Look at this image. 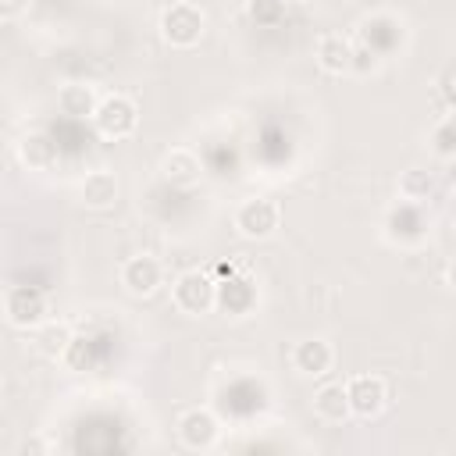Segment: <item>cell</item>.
Returning <instances> with one entry per match:
<instances>
[{
  "instance_id": "obj_1",
  "label": "cell",
  "mask_w": 456,
  "mask_h": 456,
  "mask_svg": "<svg viewBox=\"0 0 456 456\" xmlns=\"http://www.w3.org/2000/svg\"><path fill=\"white\" fill-rule=\"evenodd\" d=\"M203 28H207V18H203V11H200L196 4L178 0V4H171V7L160 14V36H164L171 46H178V50L196 46V43L203 39Z\"/></svg>"
},
{
  "instance_id": "obj_2",
  "label": "cell",
  "mask_w": 456,
  "mask_h": 456,
  "mask_svg": "<svg viewBox=\"0 0 456 456\" xmlns=\"http://www.w3.org/2000/svg\"><path fill=\"white\" fill-rule=\"evenodd\" d=\"M93 125L103 139H125L135 132L139 125V114H135V103L128 96H107L96 103L93 110Z\"/></svg>"
},
{
  "instance_id": "obj_3",
  "label": "cell",
  "mask_w": 456,
  "mask_h": 456,
  "mask_svg": "<svg viewBox=\"0 0 456 456\" xmlns=\"http://www.w3.org/2000/svg\"><path fill=\"white\" fill-rule=\"evenodd\" d=\"M278 221H281V210H278V203L267 200V196L242 200L239 210H235V228H239V235H246V239H271L274 228H278Z\"/></svg>"
},
{
  "instance_id": "obj_4",
  "label": "cell",
  "mask_w": 456,
  "mask_h": 456,
  "mask_svg": "<svg viewBox=\"0 0 456 456\" xmlns=\"http://www.w3.org/2000/svg\"><path fill=\"white\" fill-rule=\"evenodd\" d=\"M214 296H217V285H214L203 271H185V274H178L175 285H171L175 306H178L182 314H192V317L207 314V310L214 306Z\"/></svg>"
},
{
  "instance_id": "obj_5",
  "label": "cell",
  "mask_w": 456,
  "mask_h": 456,
  "mask_svg": "<svg viewBox=\"0 0 456 456\" xmlns=\"http://www.w3.org/2000/svg\"><path fill=\"white\" fill-rule=\"evenodd\" d=\"M385 235L395 246H417V242H424L428 239V217H424L420 203H406L403 200L399 207H392L388 217H385Z\"/></svg>"
},
{
  "instance_id": "obj_6",
  "label": "cell",
  "mask_w": 456,
  "mask_h": 456,
  "mask_svg": "<svg viewBox=\"0 0 456 456\" xmlns=\"http://www.w3.org/2000/svg\"><path fill=\"white\" fill-rule=\"evenodd\" d=\"M4 310H7V321H11L14 328L28 331V328H39V324L46 321V296H43L36 285H14V289L7 292Z\"/></svg>"
},
{
  "instance_id": "obj_7",
  "label": "cell",
  "mask_w": 456,
  "mask_h": 456,
  "mask_svg": "<svg viewBox=\"0 0 456 456\" xmlns=\"http://www.w3.org/2000/svg\"><path fill=\"white\" fill-rule=\"evenodd\" d=\"M346 399H349V413L370 420V417H378L385 410L388 388H385V381L378 374H356V378L346 381Z\"/></svg>"
},
{
  "instance_id": "obj_8",
  "label": "cell",
  "mask_w": 456,
  "mask_h": 456,
  "mask_svg": "<svg viewBox=\"0 0 456 456\" xmlns=\"http://www.w3.org/2000/svg\"><path fill=\"white\" fill-rule=\"evenodd\" d=\"M217 435H221V424H217V417H214L210 410H185V413L178 417V438H182V445L192 449V452L210 449V445L217 442Z\"/></svg>"
},
{
  "instance_id": "obj_9",
  "label": "cell",
  "mask_w": 456,
  "mask_h": 456,
  "mask_svg": "<svg viewBox=\"0 0 456 456\" xmlns=\"http://www.w3.org/2000/svg\"><path fill=\"white\" fill-rule=\"evenodd\" d=\"M160 281H164V267H160L157 256H146L142 253V256H128L121 264V285L132 296H150V292L160 289Z\"/></svg>"
},
{
  "instance_id": "obj_10",
  "label": "cell",
  "mask_w": 456,
  "mask_h": 456,
  "mask_svg": "<svg viewBox=\"0 0 456 456\" xmlns=\"http://www.w3.org/2000/svg\"><path fill=\"white\" fill-rule=\"evenodd\" d=\"M200 175H203V164H200V157H196L189 146H175V150H167L164 160H160V178H164L167 185L189 189V185L200 182Z\"/></svg>"
},
{
  "instance_id": "obj_11",
  "label": "cell",
  "mask_w": 456,
  "mask_h": 456,
  "mask_svg": "<svg viewBox=\"0 0 456 456\" xmlns=\"http://www.w3.org/2000/svg\"><path fill=\"white\" fill-rule=\"evenodd\" d=\"M314 57H317L321 71H328V75H346L349 64H353V43H349L346 36H338V32H324V36L317 39V46H314Z\"/></svg>"
},
{
  "instance_id": "obj_12",
  "label": "cell",
  "mask_w": 456,
  "mask_h": 456,
  "mask_svg": "<svg viewBox=\"0 0 456 456\" xmlns=\"http://www.w3.org/2000/svg\"><path fill=\"white\" fill-rule=\"evenodd\" d=\"M331 360H335V353H331V346H328L324 338H303V342L292 349L296 370H299V374H310V378L328 374V370H331Z\"/></svg>"
},
{
  "instance_id": "obj_13",
  "label": "cell",
  "mask_w": 456,
  "mask_h": 456,
  "mask_svg": "<svg viewBox=\"0 0 456 456\" xmlns=\"http://www.w3.org/2000/svg\"><path fill=\"white\" fill-rule=\"evenodd\" d=\"M18 160L28 167V171H50L57 164V142L46 135V132H28L21 142H18Z\"/></svg>"
},
{
  "instance_id": "obj_14",
  "label": "cell",
  "mask_w": 456,
  "mask_h": 456,
  "mask_svg": "<svg viewBox=\"0 0 456 456\" xmlns=\"http://www.w3.org/2000/svg\"><path fill=\"white\" fill-rule=\"evenodd\" d=\"M314 413L328 424H342L349 417V399H346V385L331 381V385H321L314 392Z\"/></svg>"
},
{
  "instance_id": "obj_15",
  "label": "cell",
  "mask_w": 456,
  "mask_h": 456,
  "mask_svg": "<svg viewBox=\"0 0 456 456\" xmlns=\"http://www.w3.org/2000/svg\"><path fill=\"white\" fill-rule=\"evenodd\" d=\"M96 103H100L96 93L82 82H68V86L57 89V110L68 114V118H93Z\"/></svg>"
},
{
  "instance_id": "obj_16",
  "label": "cell",
  "mask_w": 456,
  "mask_h": 456,
  "mask_svg": "<svg viewBox=\"0 0 456 456\" xmlns=\"http://www.w3.org/2000/svg\"><path fill=\"white\" fill-rule=\"evenodd\" d=\"M118 200V178L110 175V171H89L86 175V182H82V203L86 207H96V210H103V207H110Z\"/></svg>"
},
{
  "instance_id": "obj_17",
  "label": "cell",
  "mask_w": 456,
  "mask_h": 456,
  "mask_svg": "<svg viewBox=\"0 0 456 456\" xmlns=\"http://www.w3.org/2000/svg\"><path fill=\"white\" fill-rule=\"evenodd\" d=\"M435 189H438V182H435V175L424 171V167H410V171H403V178H399V196H403L406 203H428V200L435 196Z\"/></svg>"
},
{
  "instance_id": "obj_18",
  "label": "cell",
  "mask_w": 456,
  "mask_h": 456,
  "mask_svg": "<svg viewBox=\"0 0 456 456\" xmlns=\"http://www.w3.org/2000/svg\"><path fill=\"white\" fill-rule=\"evenodd\" d=\"M214 303H221L228 314H246V310L256 303V292L249 289V281H242V278H228V281L217 285Z\"/></svg>"
},
{
  "instance_id": "obj_19",
  "label": "cell",
  "mask_w": 456,
  "mask_h": 456,
  "mask_svg": "<svg viewBox=\"0 0 456 456\" xmlns=\"http://www.w3.org/2000/svg\"><path fill=\"white\" fill-rule=\"evenodd\" d=\"M36 346H39V353H46V356H61L68 346H71V328L64 324V321H53V324H39V335H36Z\"/></svg>"
},
{
  "instance_id": "obj_20",
  "label": "cell",
  "mask_w": 456,
  "mask_h": 456,
  "mask_svg": "<svg viewBox=\"0 0 456 456\" xmlns=\"http://www.w3.org/2000/svg\"><path fill=\"white\" fill-rule=\"evenodd\" d=\"M431 146H435V153L445 157V160L456 153V125H452V118H442V121L435 125V132H431Z\"/></svg>"
},
{
  "instance_id": "obj_21",
  "label": "cell",
  "mask_w": 456,
  "mask_h": 456,
  "mask_svg": "<svg viewBox=\"0 0 456 456\" xmlns=\"http://www.w3.org/2000/svg\"><path fill=\"white\" fill-rule=\"evenodd\" d=\"M249 18L256 25H278L285 18V0H249Z\"/></svg>"
},
{
  "instance_id": "obj_22",
  "label": "cell",
  "mask_w": 456,
  "mask_h": 456,
  "mask_svg": "<svg viewBox=\"0 0 456 456\" xmlns=\"http://www.w3.org/2000/svg\"><path fill=\"white\" fill-rule=\"evenodd\" d=\"M353 68H360V71H374V68H378V53L367 50V46H360V50L353 46V64H349V71H353Z\"/></svg>"
},
{
  "instance_id": "obj_23",
  "label": "cell",
  "mask_w": 456,
  "mask_h": 456,
  "mask_svg": "<svg viewBox=\"0 0 456 456\" xmlns=\"http://www.w3.org/2000/svg\"><path fill=\"white\" fill-rule=\"evenodd\" d=\"M28 4H32V0H0V21L21 18V14L28 11Z\"/></svg>"
},
{
  "instance_id": "obj_24",
  "label": "cell",
  "mask_w": 456,
  "mask_h": 456,
  "mask_svg": "<svg viewBox=\"0 0 456 456\" xmlns=\"http://www.w3.org/2000/svg\"><path fill=\"white\" fill-rule=\"evenodd\" d=\"M438 86H442L445 103H452V68H445V71H442V82H438Z\"/></svg>"
},
{
  "instance_id": "obj_25",
  "label": "cell",
  "mask_w": 456,
  "mask_h": 456,
  "mask_svg": "<svg viewBox=\"0 0 456 456\" xmlns=\"http://www.w3.org/2000/svg\"><path fill=\"white\" fill-rule=\"evenodd\" d=\"M0 25H4V21H0Z\"/></svg>"
}]
</instances>
